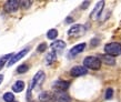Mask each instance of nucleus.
<instances>
[{"instance_id": "1", "label": "nucleus", "mask_w": 121, "mask_h": 102, "mask_svg": "<svg viewBox=\"0 0 121 102\" xmlns=\"http://www.w3.org/2000/svg\"><path fill=\"white\" fill-rule=\"evenodd\" d=\"M44 78H46V76H44L43 71H38V72L36 73V76H33L32 81H31V84H30V87H29V90H28V92H27V99L31 98V91H32L33 89L40 87L41 83L43 82Z\"/></svg>"}, {"instance_id": "19", "label": "nucleus", "mask_w": 121, "mask_h": 102, "mask_svg": "<svg viewBox=\"0 0 121 102\" xmlns=\"http://www.w3.org/2000/svg\"><path fill=\"white\" fill-rule=\"evenodd\" d=\"M4 100L6 102H13L15 101V95L11 92H6L4 94Z\"/></svg>"}, {"instance_id": "17", "label": "nucleus", "mask_w": 121, "mask_h": 102, "mask_svg": "<svg viewBox=\"0 0 121 102\" xmlns=\"http://www.w3.org/2000/svg\"><path fill=\"white\" fill-rule=\"evenodd\" d=\"M12 57H13V55H12V53H9V55H4L2 58H0V70L4 68V66L6 64V61H9Z\"/></svg>"}, {"instance_id": "22", "label": "nucleus", "mask_w": 121, "mask_h": 102, "mask_svg": "<svg viewBox=\"0 0 121 102\" xmlns=\"http://www.w3.org/2000/svg\"><path fill=\"white\" fill-rule=\"evenodd\" d=\"M46 49H47V44L46 43H40L39 46H38V48H37L38 52H44Z\"/></svg>"}, {"instance_id": "26", "label": "nucleus", "mask_w": 121, "mask_h": 102, "mask_svg": "<svg viewBox=\"0 0 121 102\" xmlns=\"http://www.w3.org/2000/svg\"><path fill=\"white\" fill-rule=\"evenodd\" d=\"M66 21H67V22H71V21H72V19H71V18H67Z\"/></svg>"}, {"instance_id": "10", "label": "nucleus", "mask_w": 121, "mask_h": 102, "mask_svg": "<svg viewBox=\"0 0 121 102\" xmlns=\"http://www.w3.org/2000/svg\"><path fill=\"white\" fill-rule=\"evenodd\" d=\"M56 95V101L57 102H70V97L63 91H57L55 93Z\"/></svg>"}, {"instance_id": "20", "label": "nucleus", "mask_w": 121, "mask_h": 102, "mask_svg": "<svg viewBox=\"0 0 121 102\" xmlns=\"http://www.w3.org/2000/svg\"><path fill=\"white\" fill-rule=\"evenodd\" d=\"M113 97V90H112V88H108L106 91V99L107 100H109Z\"/></svg>"}, {"instance_id": "2", "label": "nucleus", "mask_w": 121, "mask_h": 102, "mask_svg": "<svg viewBox=\"0 0 121 102\" xmlns=\"http://www.w3.org/2000/svg\"><path fill=\"white\" fill-rule=\"evenodd\" d=\"M83 66L87 69H92V70H98L101 67V60L97 57H87L83 60Z\"/></svg>"}, {"instance_id": "21", "label": "nucleus", "mask_w": 121, "mask_h": 102, "mask_svg": "<svg viewBox=\"0 0 121 102\" xmlns=\"http://www.w3.org/2000/svg\"><path fill=\"white\" fill-rule=\"evenodd\" d=\"M28 69H29V68H28V66H27V64H21V66L17 69V71H18V73H25Z\"/></svg>"}, {"instance_id": "15", "label": "nucleus", "mask_w": 121, "mask_h": 102, "mask_svg": "<svg viewBox=\"0 0 121 102\" xmlns=\"http://www.w3.org/2000/svg\"><path fill=\"white\" fill-rule=\"evenodd\" d=\"M23 89H25V82L23 81H20V80H18V81H16L15 82V84L12 85V91L13 92H21V91H23Z\"/></svg>"}, {"instance_id": "7", "label": "nucleus", "mask_w": 121, "mask_h": 102, "mask_svg": "<svg viewBox=\"0 0 121 102\" xmlns=\"http://www.w3.org/2000/svg\"><path fill=\"white\" fill-rule=\"evenodd\" d=\"M69 85L70 83L68 81H63V80H57L52 84V87L55 88L57 91H66L67 89L69 88Z\"/></svg>"}, {"instance_id": "12", "label": "nucleus", "mask_w": 121, "mask_h": 102, "mask_svg": "<svg viewBox=\"0 0 121 102\" xmlns=\"http://www.w3.org/2000/svg\"><path fill=\"white\" fill-rule=\"evenodd\" d=\"M65 47H66V43H65V41H62V40L53 41L51 43V49L55 51H61L65 49Z\"/></svg>"}, {"instance_id": "3", "label": "nucleus", "mask_w": 121, "mask_h": 102, "mask_svg": "<svg viewBox=\"0 0 121 102\" xmlns=\"http://www.w3.org/2000/svg\"><path fill=\"white\" fill-rule=\"evenodd\" d=\"M104 51L107 52V55H111V57L120 55H121V43H118V42H111V43L106 44Z\"/></svg>"}, {"instance_id": "9", "label": "nucleus", "mask_w": 121, "mask_h": 102, "mask_svg": "<svg viewBox=\"0 0 121 102\" xmlns=\"http://www.w3.org/2000/svg\"><path fill=\"white\" fill-rule=\"evenodd\" d=\"M84 32V28L81 25H74L72 26L71 28L68 31V34L69 36H80L81 33Z\"/></svg>"}, {"instance_id": "25", "label": "nucleus", "mask_w": 121, "mask_h": 102, "mask_svg": "<svg viewBox=\"0 0 121 102\" xmlns=\"http://www.w3.org/2000/svg\"><path fill=\"white\" fill-rule=\"evenodd\" d=\"M2 80H4V76H2V74H0V84H1Z\"/></svg>"}, {"instance_id": "13", "label": "nucleus", "mask_w": 121, "mask_h": 102, "mask_svg": "<svg viewBox=\"0 0 121 102\" xmlns=\"http://www.w3.org/2000/svg\"><path fill=\"white\" fill-rule=\"evenodd\" d=\"M84 48H86V43H79L77 46H74L71 50H70V55H79L80 52L84 50Z\"/></svg>"}, {"instance_id": "18", "label": "nucleus", "mask_w": 121, "mask_h": 102, "mask_svg": "<svg viewBox=\"0 0 121 102\" xmlns=\"http://www.w3.org/2000/svg\"><path fill=\"white\" fill-rule=\"evenodd\" d=\"M57 36H58V31H57L56 29H50L47 32V38H48V39H50V40L56 39V38H57Z\"/></svg>"}, {"instance_id": "24", "label": "nucleus", "mask_w": 121, "mask_h": 102, "mask_svg": "<svg viewBox=\"0 0 121 102\" xmlns=\"http://www.w3.org/2000/svg\"><path fill=\"white\" fill-rule=\"evenodd\" d=\"M89 4H90V1H84L83 4H82V6H81V8L82 9H87V7H88Z\"/></svg>"}, {"instance_id": "14", "label": "nucleus", "mask_w": 121, "mask_h": 102, "mask_svg": "<svg viewBox=\"0 0 121 102\" xmlns=\"http://www.w3.org/2000/svg\"><path fill=\"white\" fill-rule=\"evenodd\" d=\"M100 60L101 61H103L106 64H108V66H114L116 64V60H114L113 57H111V55H103L100 57Z\"/></svg>"}, {"instance_id": "23", "label": "nucleus", "mask_w": 121, "mask_h": 102, "mask_svg": "<svg viewBox=\"0 0 121 102\" xmlns=\"http://www.w3.org/2000/svg\"><path fill=\"white\" fill-rule=\"evenodd\" d=\"M31 1H20V4L22 6V8H25V9H28V8L31 6Z\"/></svg>"}, {"instance_id": "5", "label": "nucleus", "mask_w": 121, "mask_h": 102, "mask_svg": "<svg viewBox=\"0 0 121 102\" xmlns=\"http://www.w3.org/2000/svg\"><path fill=\"white\" fill-rule=\"evenodd\" d=\"M19 6H20V1L18 0H8L4 4V9L8 12H15L19 9Z\"/></svg>"}, {"instance_id": "16", "label": "nucleus", "mask_w": 121, "mask_h": 102, "mask_svg": "<svg viewBox=\"0 0 121 102\" xmlns=\"http://www.w3.org/2000/svg\"><path fill=\"white\" fill-rule=\"evenodd\" d=\"M56 59H57V55H56V52H49L46 57V63L47 64H51L52 62L56 61Z\"/></svg>"}, {"instance_id": "11", "label": "nucleus", "mask_w": 121, "mask_h": 102, "mask_svg": "<svg viewBox=\"0 0 121 102\" xmlns=\"http://www.w3.org/2000/svg\"><path fill=\"white\" fill-rule=\"evenodd\" d=\"M103 6H104V1H99L98 4H97V6H95V8L93 9V11L91 12V18H98L100 16V13H101V11H102V8Z\"/></svg>"}, {"instance_id": "4", "label": "nucleus", "mask_w": 121, "mask_h": 102, "mask_svg": "<svg viewBox=\"0 0 121 102\" xmlns=\"http://www.w3.org/2000/svg\"><path fill=\"white\" fill-rule=\"evenodd\" d=\"M28 52H29V50H28V49H23V50L19 51L18 53H16V55H13V57H12V58H11L10 60H9V61L7 62V66H8V67L13 66V64H15L16 62L19 61L20 59L23 58V57H25V55H26L27 53H28Z\"/></svg>"}, {"instance_id": "8", "label": "nucleus", "mask_w": 121, "mask_h": 102, "mask_svg": "<svg viewBox=\"0 0 121 102\" xmlns=\"http://www.w3.org/2000/svg\"><path fill=\"white\" fill-rule=\"evenodd\" d=\"M88 72V70L87 68H84V67H81V66H77V67H73L71 71H70V74L72 76H84V74H87Z\"/></svg>"}, {"instance_id": "6", "label": "nucleus", "mask_w": 121, "mask_h": 102, "mask_svg": "<svg viewBox=\"0 0 121 102\" xmlns=\"http://www.w3.org/2000/svg\"><path fill=\"white\" fill-rule=\"evenodd\" d=\"M56 100V95L49 91H43L39 94V101L41 102H53Z\"/></svg>"}]
</instances>
